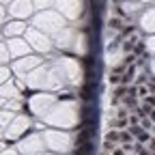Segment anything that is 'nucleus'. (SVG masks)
<instances>
[{
	"label": "nucleus",
	"mask_w": 155,
	"mask_h": 155,
	"mask_svg": "<svg viewBox=\"0 0 155 155\" xmlns=\"http://www.w3.org/2000/svg\"><path fill=\"white\" fill-rule=\"evenodd\" d=\"M110 84H121V75L119 73H112L110 75Z\"/></svg>",
	"instance_id": "423d86ee"
},
{
	"label": "nucleus",
	"mask_w": 155,
	"mask_h": 155,
	"mask_svg": "<svg viewBox=\"0 0 155 155\" xmlns=\"http://www.w3.org/2000/svg\"><path fill=\"white\" fill-rule=\"evenodd\" d=\"M93 144L91 142H84V144H78V149H75V155H93Z\"/></svg>",
	"instance_id": "f03ea898"
},
{
	"label": "nucleus",
	"mask_w": 155,
	"mask_h": 155,
	"mask_svg": "<svg viewBox=\"0 0 155 155\" xmlns=\"http://www.w3.org/2000/svg\"><path fill=\"white\" fill-rule=\"evenodd\" d=\"M131 50H136V54H142V52H144V45H142V43H138V45H134Z\"/></svg>",
	"instance_id": "0eeeda50"
},
{
	"label": "nucleus",
	"mask_w": 155,
	"mask_h": 155,
	"mask_svg": "<svg viewBox=\"0 0 155 155\" xmlns=\"http://www.w3.org/2000/svg\"><path fill=\"white\" fill-rule=\"evenodd\" d=\"M108 26H110V28H114V30H121V28H123V22H121L119 17H110Z\"/></svg>",
	"instance_id": "7ed1b4c3"
},
{
	"label": "nucleus",
	"mask_w": 155,
	"mask_h": 155,
	"mask_svg": "<svg viewBox=\"0 0 155 155\" xmlns=\"http://www.w3.org/2000/svg\"><path fill=\"white\" fill-rule=\"evenodd\" d=\"M95 88H97V86H95L93 82H91V84H86V86L82 88V93H80V97H82V99H84V101H93V99H95Z\"/></svg>",
	"instance_id": "f257e3e1"
},
{
	"label": "nucleus",
	"mask_w": 155,
	"mask_h": 155,
	"mask_svg": "<svg viewBox=\"0 0 155 155\" xmlns=\"http://www.w3.org/2000/svg\"><path fill=\"white\" fill-rule=\"evenodd\" d=\"M114 140H119V134H116V131H110V134L106 136V142H114Z\"/></svg>",
	"instance_id": "20e7f679"
},
{
	"label": "nucleus",
	"mask_w": 155,
	"mask_h": 155,
	"mask_svg": "<svg viewBox=\"0 0 155 155\" xmlns=\"http://www.w3.org/2000/svg\"><path fill=\"white\" fill-rule=\"evenodd\" d=\"M125 93H127V88H125V86H119V88L114 91V97H116V99H119V97H123Z\"/></svg>",
	"instance_id": "39448f33"
},
{
	"label": "nucleus",
	"mask_w": 155,
	"mask_h": 155,
	"mask_svg": "<svg viewBox=\"0 0 155 155\" xmlns=\"http://www.w3.org/2000/svg\"><path fill=\"white\" fill-rule=\"evenodd\" d=\"M129 32H134V26H127V28L123 30V35H129Z\"/></svg>",
	"instance_id": "9d476101"
},
{
	"label": "nucleus",
	"mask_w": 155,
	"mask_h": 155,
	"mask_svg": "<svg viewBox=\"0 0 155 155\" xmlns=\"http://www.w3.org/2000/svg\"><path fill=\"white\" fill-rule=\"evenodd\" d=\"M131 48H134V43H131V41H127V43H125V45H123V50H125V52H129V50H131Z\"/></svg>",
	"instance_id": "1a4fd4ad"
},
{
	"label": "nucleus",
	"mask_w": 155,
	"mask_h": 155,
	"mask_svg": "<svg viewBox=\"0 0 155 155\" xmlns=\"http://www.w3.org/2000/svg\"><path fill=\"white\" fill-rule=\"evenodd\" d=\"M140 131H142V129H140V127H136V125H134V127H131V129H129V134H136V136H138V134H140Z\"/></svg>",
	"instance_id": "6e6552de"
},
{
	"label": "nucleus",
	"mask_w": 155,
	"mask_h": 155,
	"mask_svg": "<svg viewBox=\"0 0 155 155\" xmlns=\"http://www.w3.org/2000/svg\"><path fill=\"white\" fill-rule=\"evenodd\" d=\"M114 2H121V0H114Z\"/></svg>",
	"instance_id": "9b49d317"
}]
</instances>
